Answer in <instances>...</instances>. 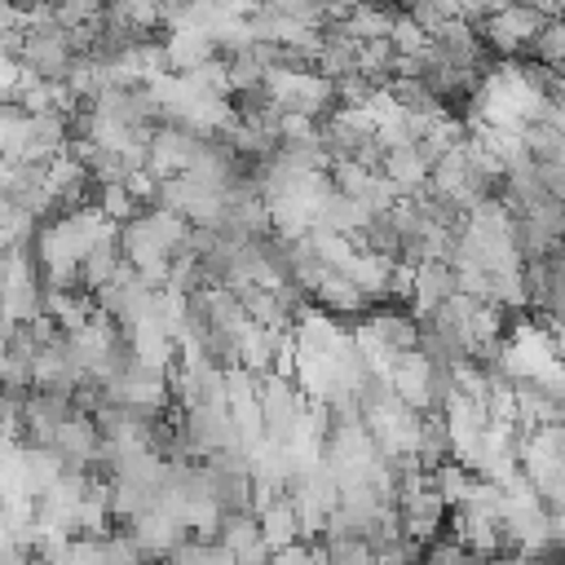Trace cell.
<instances>
[{
	"mask_svg": "<svg viewBox=\"0 0 565 565\" xmlns=\"http://www.w3.org/2000/svg\"><path fill=\"white\" fill-rule=\"evenodd\" d=\"M163 57H168V75H190L194 66L212 62V40L203 31H168L163 35Z\"/></svg>",
	"mask_w": 565,
	"mask_h": 565,
	"instance_id": "obj_3",
	"label": "cell"
},
{
	"mask_svg": "<svg viewBox=\"0 0 565 565\" xmlns=\"http://www.w3.org/2000/svg\"><path fill=\"white\" fill-rule=\"evenodd\" d=\"M455 291H459V287H455V269H450V265H437V260L415 265V269H411V305H415L411 318L441 309Z\"/></svg>",
	"mask_w": 565,
	"mask_h": 565,
	"instance_id": "obj_1",
	"label": "cell"
},
{
	"mask_svg": "<svg viewBox=\"0 0 565 565\" xmlns=\"http://www.w3.org/2000/svg\"><path fill=\"white\" fill-rule=\"evenodd\" d=\"M388 353H406V349H415V322H411V313H402V309H393V305H375V309H366V322H362Z\"/></svg>",
	"mask_w": 565,
	"mask_h": 565,
	"instance_id": "obj_2",
	"label": "cell"
},
{
	"mask_svg": "<svg viewBox=\"0 0 565 565\" xmlns=\"http://www.w3.org/2000/svg\"><path fill=\"white\" fill-rule=\"evenodd\" d=\"M388 44H393V53H402V57H415V53H424L428 49V35L397 9L393 13V26H388Z\"/></svg>",
	"mask_w": 565,
	"mask_h": 565,
	"instance_id": "obj_5",
	"label": "cell"
},
{
	"mask_svg": "<svg viewBox=\"0 0 565 565\" xmlns=\"http://www.w3.org/2000/svg\"><path fill=\"white\" fill-rule=\"evenodd\" d=\"M168 565H234V556H230L216 539H185V543L168 556Z\"/></svg>",
	"mask_w": 565,
	"mask_h": 565,
	"instance_id": "obj_4",
	"label": "cell"
}]
</instances>
